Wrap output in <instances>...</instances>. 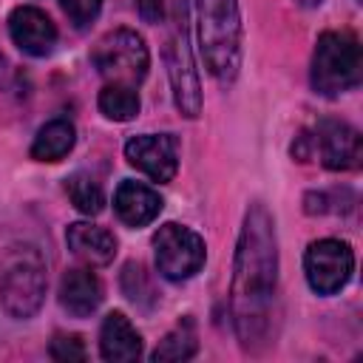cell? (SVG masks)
<instances>
[{"mask_svg": "<svg viewBox=\"0 0 363 363\" xmlns=\"http://www.w3.org/2000/svg\"><path fill=\"white\" fill-rule=\"evenodd\" d=\"M275 278H278V250H275L272 218L264 204H252L241 227L235 269H233V312H235L238 335L247 346L258 340L267 329Z\"/></svg>", "mask_w": 363, "mask_h": 363, "instance_id": "1", "label": "cell"}, {"mask_svg": "<svg viewBox=\"0 0 363 363\" xmlns=\"http://www.w3.org/2000/svg\"><path fill=\"white\" fill-rule=\"evenodd\" d=\"M199 37L210 74L233 82L241 65L238 0H199Z\"/></svg>", "mask_w": 363, "mask_h": 363, "instance_id": "2", "label": "cell"}, {"mask_svg": "<svg viewBox=\"0 0 363 363\" xmlns=\"http://www.w3.org/2000/svg\"><path fill=\"white\" fill-rule=\"evenodd\" d=\"M45 298V261L34 244H14L0 264V301L9 315L31 318Z\"/></svg>", "mask_w": 363, "mask_h": 363, "instance_id": "3", "label": "cell"}, {"mask_svg": "<svg viewBox=\"0 0 363 363\" xmlns=\"http://www.w3.org/2000/svg\"><path fill=\"white\" fill-rule=\"evenodd\" d=\"M360 82V45L349 31H326L312 54V88L337 96Z\"/></svg>", "mask_w": 363, "mask_h": 363, "instance_id": "4", "label": "cell"}, {"mask_svg": "<svg viewBox=\"0 0 363 363\" xmlns=\"http://www.w3.org/2000/svg\"><path fill=\"white\" fill-rule=\"evenodd\" d=\"M91 60L108 82L130 85V88L147 77V65H150L145 40L130 28H116V31L105 34L96 43Z\"/></svg>", "mask_w": 363, "mask_h": 363, "instance_id": "5", "label": "cell"}, {"mask_svg": "<svg viewBox=\"0 0 363 363\" xmlns=\"http://www.w3.org/2000/svg\"><path fill=\"white\" fill-rule=\"evenodd\" d=\"M156 267L170 281H184L204 267V238L182 224H164L153 235Z\"/></svg>", "mask_w": 363, "mask_h": 363, "instance_id": "6", "label": "cell"}, {"mask_svg": "<svg viewBox=\"0 0 363 363\" xmlns=\"http://www.w3.org/2000/svg\"><path fill=\"white\" fill-rule=\"evenodd\" d=\"M306 281L318 295H335L340 292L354 269V255L346 241L337 238H320L312 241L303 255Z\"/></svg>", "mask_w": 363, "mask_h": 363, "instance_id": "7", "label": "cell"}, {"mask_svg": "<svg viewBox=\"0 0 363 363\" xmlns=\"http://www.w3.org/2000/svg\"><path fill=\"white\" fill-rule=\"evenodd\" d=\"M182 26H176V31L167 40L164 57H167V74H170V85H173V96H176V108L184 116H199L201 111V91H199V74L193 65V51L187 45V28L184 20H179Z\"/></svg>", "mask_w": 363, "mask_h": 363, "instance_id": "8", "label": "cell"}, {"mask_svg": "<svg viewBox=\"0 0 363 363\" xmlns=\"http://www.w3.org/2000/svg\"><path fill=\"white\" fill-rule=\"evenodd\" d=\"M318 153L320 164L329 170H354L363 156L360 133L337 119H323L312 136V156Z\"/></svg>", "mask_w": 363, "mask_h": 363, "instance_id": "9", "label": "cell"}, {"mask_svg": "<svg viewBox=\"0 0 363 363\" xmlns=\"http://www.w3.org/2000/svg\"><path fill=\"white\" fill-rule=\"evenodd\" d=\"M125 159L153 182H170L179 170V147L167 133H142L125 145Z\"/></svg>", "mask_w": 363, "mask_h": 363, "instance_id": "10", "label": "cell"}, {"mask_svg": "<svg viewBox=\"0 0 363 363\" xmlns=\"http://www.w3.org/2000/svg\"><path fill=\"white\" fill-rule=\"evenodd\" d=\"M9 34L14 45L31 57H45L57 45V26L37 6H17L9 17Z\"/></svg>", "mask_w": 363, "mask_h": 363, "instance_id": "11", "label": "cell"}, {"mask_svg": "<svg viewBox=\"0 0 363 363\" xmlns=\"http://www.w3.org/2000/svg\"><path fill=\"white\" fill-rule=\"evenodd\" d=\"M113 210L128 227H145L162 213V196L139 182H122L113 196Z\"/></svg>", "mask_w": 363, "mask_h": 363, "instance_id": "12", "label": "cell"}, {"mask_svg": "<svg viewBox=\"0 0 363 363\" xmlns=\"http://www.w3.org/2000/svg\"><path fill=\"white\" fill-rule=\"evenodd\" d=\"M99 352L111 363H128L142 354V337L122 312H111L99 329Z\"/></svg>", "mask_w": 363, "mask_h": 363, "instance_id": "13", "label": "cell"}, {"mask_svg": "<svg viewBox=\"0 0 363 363\" xmlns=\"http://www.w3.org/2000/svg\"><path fill=\"white\" fill-rule=\"evenodd\" d=\"M65 241L77 258H82L91 267H105L116 255V238L105 227H94L85 221H77L68 227Z\"/></svg>", "mask_w": 363, "mask_h": 363, "instance_id": "14", "label": "cell"}, {"mask_svg": "<svg viewBox=\"0 0 363 363\" xmlns=\"http://www.w3.org/2000/svg\"><path fill=\"white\" fill-rule=\"evenodd\" d=\"M102 301L99 278L91 269H68L60 281V303L74 318H88Z\"/></svg>", "mask_w": 363, "mask_h": 363, "instance_id": "15", "label": "cell"}, {"mask_svg": "<svg viewBox=\"0 0 363 363\" xmlns=\"http://www.w3.org/2000/svg\"><path fill=\"white\" fill-rule=\"evenodd\" d=\"M77 142V130L68 119H51L45 122L31 145V156L37 162H60Z\"/></svg>", "mask_w": 363, "mask_h": 363, "instance_id": "16", "label": "cell"}, {"mask_svg": "<svg viewBox=\"0 0 363 363\" xmlns=\"http://www.w3.org/2000/svg\"><path fill=\"white\" fill-rule=\"evenodd\" d=\"M199 349V337H196V326L190 318L179 320L167 335L164 340L153 349L150 360L153 363H176V360H190Z\"/></svg>", "mask_w": 363, "mask_h": 363, "instance_id": "17", "label": "cell"}, {"mask_svg": "<svg viewBox=\"0 0 363 363\" xmlns=\"http://www.w3.org/2000/svg\"><path fill=\"white\" fill-rule=\"evenodd\" d=\"M99 111L113 119V122H128L139 113V96L130 85H116V82H108L102 91H99Z\"/></svg>", "mask_w": 363, "mask_h": 363, "instance_id": "18", "label": "cell"}, {"mask_svg": "<svg viewBox=\"0 0 363 363\" xmlns=\"http://www.w3.org/2000/svg\"><path fill=\"white\" fill-rule=\"evenodd\" d=\"M65 190L74 201V207L85 216H96L102 213L105 207V196H102V187L88 176V173H74L68 182H65Z\"/></svg>", "mask_w": 363, "mask_h": 363, "instance_id": "19", "label": "cell"}, {"mask_svg": "<svg viewBox=\"0 0 363 363\" xmlns=\"http://www.w3.org/2000/svg\"><path fill=\"white\" fill-rule=\"evenodd\" d=\"M122 289L125 295L136 303V306H153L156 295H153V286L147 281V272L142 264H128L122 269Z\"/></svg>", "mask_w": 363, "mask_h": 363, "instance_id": "20", "label": "cell"}, {"mask_svg": "<svg viewBox=\"0 0 363 363\" xmlns=\"http://www.w3.org/2000/svg\"><path fill=\"white\" fill-rule=\"evenodd\" d=\"M51 357L60 363H74V360H85V346L77 335H57L51 340Z\"/></svg>", "mask_w": 363, "mask_h": 363, "instance_id": "21", "label": "cell"}, {"mask_svg": "<svg viewBox=\"0 0 363 363\" xmlns=\"http://www.w3.org/2000/svg\"><path fill=\"white\" fill-rule=\"evenodd\" d=\"M60 3L77 28H85L91 20H96V14L102 9V0H60Z\"/></svg>", "mask_w": 363, "mask_h": 363, "instance_id": "22", "label": "cell"}, {"mask_svg": "<svg viewBox=\"0 0 363 363\" xmlns=\"http://www.w3.org/2000/svg\"><path fill=\"white\" fill-rule=\"evenodd\" d=\"M136 11L145 23H162L167 17V0H136Z\"/></svg>", "mask_w": 363, "mask_h": 363, "instance_id": "23", "label": "cell"}, {"mask_svg": "<svg viewBox=\"0 0 363 363\" xmlns=\"http://www.w3.org/2000/svg\"><path fill=\"white\" fill-rule=\"evenodd\" d=\"M298 6H303V9H315V6H320L323 0H295Z\"/></svg>", "mask_w": 363, "mask_h": 363, "instance_id": "24", "label": "cell"}]
</instances>
